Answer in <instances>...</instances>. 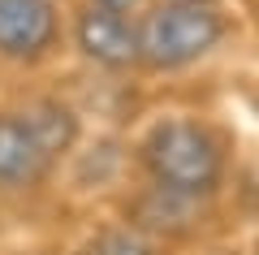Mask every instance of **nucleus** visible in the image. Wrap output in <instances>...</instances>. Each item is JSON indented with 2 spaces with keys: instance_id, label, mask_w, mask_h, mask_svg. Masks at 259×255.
<instances>
[{
  "instance_id": "nucleus-1",
  "label": "nucleus",
  "mask_w": 259,
  "mask_h": 255,
  "mask_svg": "<svg viewBox=\"0 0 259 255\" xmlns=\"http://www.w3.org/2000/svg\"><path fill=\"white\" fill-rule=\"evenodd\" d=\"M143 164L156 186L186 199H207L225 182V147L212 126L194 117H168L143 138Z\"/></svg>"
},
{
  "instance_id": "nucleus-2",
  "label": "nucleus",
  "mask_w": 259,
  "mask_h": 255,
  "mask_svg": "<svg viewBox=\"0 0 259 255\" xmlns=\"http://www.w3.org/2000/svg\"><path fill=\"white\" fill-rule=\"evenodd\" d=\"M225 18L212 5H160L139 26V61L147 69H186L221 48Z\"/></svg>"
},
{
  "instance_id": "nucleus-3",
  "label": "nucleus",
  "mask_w": 259,
  "mask_h": 255,
  "mask_svg": "<svg viewBox=\"0 0 259 255\" xmlns=\"http://www.w3.org/2000/svg\"><path fill=\"white\" fill-rule=\"evenodd\" d=\"M61 39V13L52 0H0V56L5 61H44Z\"/></svg>"
},
{
  "instance_id": "nucleus-4",
  "label": "nucleus",
  "mask_w": 259,
  "mask_h": 255,
  "mask_svg": "<svg viewBox=\"0 0 259 255\" xmlns=\"http://www.w3.org/2000/svg\"><path fill=\"white\" fill-rule=\"evenodd\" d=\"M74 44L100 69H130L139 65V26H130L125 13L87 5L74 18Z\"/></svg>"
},
{
  "instance_id": "nucleus-5",
  "label": "nucleus",
  "mask_w": 259,
  "mask_h": 255,
  "mask_svg": "<svg viewBox=\"0 0 259 255\" xmlns=\"http://www.w3.org/2000/svg\"><path fill=\"white\" fill-rule=\"evenodd\" d=\"M52 169L22 113H0V191H30Z\"/></svg>"
},
{
  "instance_id": "nucleus-6",
  "label": "nucleus",
  "mask_w": 259,
  "mask_h": 255,
  "mask_svg": "<svg viewBox=\"0 0 259 255\" xmlns=\"http://www.w3.org/2000/svg\"><path fill=\"white\" fill-rule=\"evenodd\" d=\"M22 117H26L30 134L44 147L48 160H61V156L74 152V143H78V113L74 108H65L61 100H39V104H30Z\"/></svg>"
},
{
  "instance_id": "nucleus-7",
  "label": "nucleus",
  "mask_w": 259,
  "mask_h": 255,
  "mask_svg": "<svg viewBox=\"0 0 259 255\" xmlns=\"http://www.w3.org/2000/svg\"><path fill=\"white\" fill-rule=\"evenodd\" d=\"M87 255H160V251H156V242H151L147 234H139V229H104L91 242Z\"/></svg>"
},
{
  "instance_id": "nucleus-8",
  "label": "nucleus",
  "mask_w": 259,
  "mask_h": 255,
  "mask_svg": "<svg viewBox=\"0 0 259 255\" xmlns=\"http://www.w3.org/2000/svg\"><path fill=\"white\" fill-rule=\"evenodd\" d=\"M91 5H100V9H112V13H130V9H139L143 0H91Z\"/></svg>"
},
{
  "instance_id": "nucleus-9",
  "label": "nucleus",
  "mask_w": 259,
  "mask_h": 255,
  "mask_svg": "<svg viewBox=\"0 0 259 255\" xmlns=\"http://www.w3.org/2000/svg\"><path fill=\"white\" fill-rule=\"evenodd\" d=\"M164 5H216V0H164Z\"/></svg>"
},
{
  "instance_id": "nucleus-10",
  "label": "nucleus",
  "mask_w": 259,
  "mask_h": 255,
  "mask_svg": "<svg viewBox=\"0 0 259 255\" xmlns=\"http://www.w3.org/2000/svg\"><path fill=\"white\" fill-rule=\"evenodd\" d=\"M255 255H259V251H255Z\"/></svg>"
}]
</instances>
